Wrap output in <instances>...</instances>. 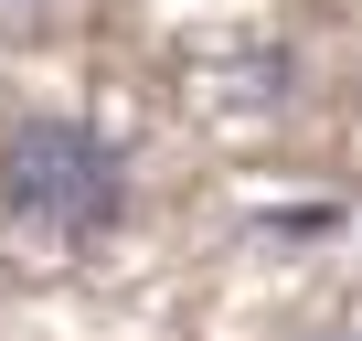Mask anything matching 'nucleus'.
Returning <instances> with one entry per match:
<instances>
[{"instance_id":"obj_1","label":"nucleus","mask_w":362,"mask_h":341,"mask_svg":"<svg viewBox=\"0 0 362 341\" xmlns=\"http://www.w3.org/2000/svg\"><path fill=\"white\" fill-rule=\"evenodd\" d=\"M0 203L54 245H96L128 224V149L86 117H22L0 128Z\"/></svg>"},{"instance_id":"obj_2","label":"nucleus","mask_w":362,"mask_h":341,"mask_svg":"<svg viewBox=\"0 0 362 341\" xmlns=\"http://www.w3.org/2000/svg\"><path fill=\"white\" fill-rule=\"evenodd\" d=\"M64 22V0H0V43H43Z\"/></svg>"},{"instance_id":"obj_3","label":"nucleus","mask_w":362,"mask_h":341,"mask_svg":"<svg viewBox=\"0 0 362 341\" xmlns=\"http://www.w3.org/2000/svg\"><path fill=\"white\" fill-rule=\"evenodd\" d=\"M309 341H351V330H341V320H330V330H309Z\"/></svg>"}]
</instances>
